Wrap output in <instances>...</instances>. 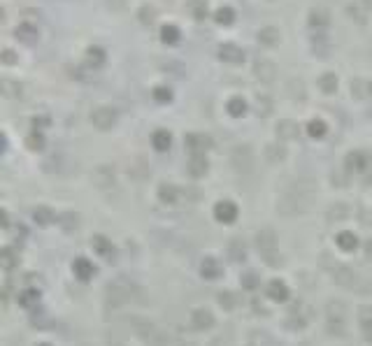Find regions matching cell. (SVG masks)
<instances>
[{
  "instance_id": "1",
  "label": "cell",
  "mask_w": 372,
  "mask_h": 346,
  "mask_svg": "<svg viewBox=\"0 0 372 346\" xmlns=\"http://www.w3.org/2000/svg\"><path fill=\"white\" fill-rule=\"evenodd\" d=\"M16 37H19L21 42H26V45H33V42H37V37H40V30H37L35 26H30L28 21H24L21 26H16Z\"/></svg>"
},
{
  "instance_id": "2",
  "label": "cell",
  "mask_w": 372,
  "mask_h": 346,
  "mask_svg": "<svg viewBox=\"0 0 372 346\" xmlns=\"http://www.w3.org/2000/svg\"><path fill=\"white\" fill-rule=\"evenodd\" d=\"M186 10H189V14L196 21H202L207 16V3L205 0H189L186 3Z\"/></svg>"
},
{
  "instance_id": "3",
  "label": "cell",
  "mask_w": 372,
  "mask_h": 346,
  "mask_svg": "<svg viewBox=\"0 0 372 346\" xmlns=\"http://www.w3.org/2000/svg\"><path fill=\"white\" fill-rule=\"evenodd\" d=\"M309 24L312 26H328L330 24V12H328L326 7H314V10L309 12Z\"/></svg>"
},
{
  "instance_id": "4",
  "label": "cell",
  "mask_w": 372,
  "mask_h": 346,
  "mask_svg": "<svg viewBox=\"0 0 372 346\" xmlns=\"http://www.w3.org/2000/svg\"><path fill=\"white\" fill-rule=\"evenodd\" d=\"M279 37H282V33L277 28H272V26H267V28H263L258 33V42H263V45H277Z\"/></svg>"
},
{
  "instance_id": "5",
  "label": "cell",
  "mask_w": 372,
  "mask_h": 346,
  "mask_svg": "<svg viewBox=\"0 0 372 346\" xmlns=\"http://www.w3.org/2000/svg\"><path fill=\"white\" fill-rule=\"evenodd\" d=\"M214 19H216V24H221V26H231L233 21H235V12H233L231 7H221V10H216Z\"/></svg>"
},
{
  "instance_id": "6",
  "label": "cell",
  "mask_w": 372,
  "mask_h": 346,
  "mask_svg": "<svg viewBox=\"0 0 372 346\" xmlns=\"http://www.w3.org/2000/svg\"><path fill=\"white\" fill-rule=\"evenodd\" d=\"M161 37H163V42H168V45H175V42L179 40V28H177V26H163Z\"/></svg>"
},
{
  "instance_id": "7",
  "label": "cell",
  "mask_w": 372,
  "mask_h": 346,
  "mask_svg": "<svg viewBox=\"0 0 372 346\" xmlns=\"http://www.w3.org/2000/svg\"><path fill=\"white\" fill-rule=\"evenodd\" d=\"M219 54H221V58H226V60H242V51L237 49V47H233V45L221 47Z\"/></svg>"
},
{
  "instance_id": "8",
  "label": "cell",
  "mask_w": 372,
  "mask_h": 346,
  "mask_svg": "<svg viewBox=\"0 0 372 346\" xmlns=\"http://www.w3.org/2000/svg\"><path fill=\"white\" fill-rule=\"evenodd\" d=\"M349 14H352L354 19L358 21V24H365V19H367V7L365 5H352V7H349Z\"/></svg>"
},
{
  "instance_id": "9",
  "label": "cell",
  "mask_w": 372,
  "mask_h": 346,
  "mask_svg": "<svg viewBox=\"0 0 372 346\" xmlns=\"http://www.w3.org/2000/svg\"><path fill=\"white\" fill-rule=\"evenodd\" d=\"M89 60H91V63H100V60H102V51L100 49H89Z\"/></svg>"
},
{
  "instance_id": "10",
  "label": "cell",
  "mask_w": 372,
  "mask_h": 346,
  "mask_svg": "<svg viewBox=\"0 0 372 346\" xmlns=\"http://www.w3.org/2000/svg\"><path fill=\"white\" fill-rule=\"evenodd\" d=\"M154 14H156V12L151 10V7H144V10L140 12V16H142V21H144V24H151V21H154L151 16H154Z\"/></svg>"
},
{
  "instance_id": "11",
  "label": "cell",
  "mask_w": 372,
  "mask_h": 346,
  "mask_svg": "<svg viewBox=\"0 0 372 346\" xmlns=\"http://www.w3.org/2000/svg\"><path fill=\"white\" fill-rule=\"evenodd\" d=\"M12 56H14L12 51H5V60H7V63H14V58H12Z\"/></svg>"
}]
</instances>
